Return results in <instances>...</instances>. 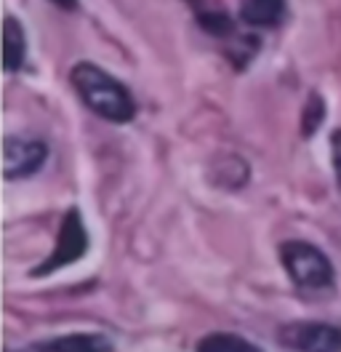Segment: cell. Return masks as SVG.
<instances>
[{
	"mask_svg": "<svg viewBox=\"0 0 341 352\" xmlns=\"http://www.w3.org/2000/svg\"><path fill=\"white\" fill-rule=\"evenodd\" d=\"M69 83L78 91L80 102L102 120L123 126V123H131L139 112L131 88L96 62H78L69 69Z\"/></svg>",
	"mask_w": 341,
	"mask_h": 352,
	"instance_id": "1",
	"label": "cell"
},
{
	"mask_svg": "<svg viewBox=\"0 0 341 352\" xmlns=\"http://www.w3.org/2000/svg\"><path fill=\"white\" fill-rule=\"evenodd\" d=\"M277 254H280V264H283L285 275L291 278V283L298 291L320 294V291H331L336 283L333 262L318 245L307 241H283Z\"/></svg>",
	"mask_w": 341,
	"mask_h": 352,
	"instance_id": "2",
	"label": "cell"
},
{
	"mask_svg": "<svg viewBox=\"0 0 341 352\" xmlns=\"http://www.w3.org/2000/svg\"><path fill=\"white\" fill-rule=\"evenodd\" d=\"M85 254H88V230H85V224H83L80 208L72 206L62 217L56 241H54V251L48 254V259H43V264H38V267L32 270V275H35V278L54 275V272L62 270V267H69V264L80 262Z\"/></svg>",
	"mask_w": 341,
	"mask_h": 352,
	"instance_id": "3",
	"label": "cell"
},
{
	"mask_svg": "<svg viewBox=\"0 0 341 352\" xmlns=\"http://www.w3.org/2000/svg\"><path fill=\"white\" fill-rule=\"evenodd\" d=\"M277 342L291 352H341V326L325 320H291L277 329Z\"/></svg>",
	"mask_w": 341,
	"mask_h": 352,
	"instance_id": "4",
	"label": "cell"
},
{
	"mask_svg": "<svg viewBox=\"0 0 341 352\" xmlns=\"http://www.w3.org/2000/svg\"><path fill=\"white\" fill-rule=\"evenodd\" d=\"M48 163V144L35 136H6L3 139V174L8 182L30 179Z\"/></svg>",
	"mask_w": 341,
	"mask_h": 352,
	"instance_id": "5",
	"label": "cell"
},
{
	"mask_svg": "<svg viewBox=\"0 0 341 352\" xmlns=\"http://www.w3.org/2000/svg\"><path fill=\"white\" fill-rule=\"evenodd\" d=\"M24 352H115V344L104 333H64L35 342Z\"/></svg>",
	"mask_w": 341,
	"mask_h": 352,
	"instance_id": "6",
	"label": "cell"
},
{
	"mask_svg": "<svg viewBox=\"0 0 341 352\" xmlns=\"http://www.w3.org/2000/svg\"><path fill=\"white\" fill-rule=\"evenodd\" d=\"M27 65V32L24 24L14 16L6 14L3 19V67L6 72H19Z\"/></svg>",
	"mask_w": 341,
	"mask_h": 352,
	"instance_id": "7",
	"label": "cell"
},
{
	"mask_svg": "<svg viewBox=\"0 0 341 352\" xmlns=\"http://www.w3.org/2000/svg\"><path fill=\"white\" fill-rule=\"evenodd\" d=\"M288 14V0H243L240 6V19L248 27L272 30L280 27Z\"/></svg>",
	"mask_w": 341,
	"mask_h": 352,
	"instance_id": "8",
	"label": "cell"
},
{
	"mask_svg": "<svg viewBox=\"0 0 341 352\" xmlns=\"http://www.w3.org/2000/svg\"><path fill=\"white\" fill-rule=\"evenodd\" d=\"M197 352H264L261 347H256L254 342H248L240 333H230V331H216L200 339Z\"/></svg>",
	"mask_w": 341,
	"mask_h": 352,
	"instance_id": "9",
	"label": "cell"
},
{
	"mask_svg": "<svg viewBox=\"0 0 341 352\" xmlns=\"http://www.w3.org/2000/svg\"><path fill=\"white\" fill-rule=\"evenodd\" d=\"M197 24L213 35V38H232L234 22L224 14V11H200L197 14Z\"/></svg>",
	"mask_w": 341,
	"mask_h": 352,
	"instance_id": "10",
	"label": "cell"
},
{
	"mask_svg": "<svg viewBox=\"0 0 341 352\" xmlns=\"http://www.w3.org/2000/svg\"><path fill=\"white\" fill-rule=\"evenodd\" d=\"M325 120V102L320 94H309L307 99V107H304V115H301V129H304V136H312L322 126Z\"/></svg>",
	"mask_w": 341,
	"mask_h": 352,
	"instance_id": "11",
	"label": "cell"
},
{
	"mask_svg": "<svg viewBox=\"0 0 341 352\" xmlns=\"http://www.w3.org/2000/svg\"><path fill=\"white\" fill-rule=\"evenodd\" d=\"M331 160H333V171H336V182L341 187V129L331 133Z\"/></svg>",
	"mask_w": 341,
	"mask_h": 352,
	"instance_id": "12",
	"label": "cell"
},
{
	"mask_svg": "<svg viewBox=\"0 0 341 352\" xmlns=\"http://www.w3.org/2000/svg\"><path fill=\"white\" fill-rule=\"evenodd\" d=\"M48 3H54V6L62 8V11H75V8H78V0H48Z\"/></svg>",
	"mask_w": 341,
	"mask_h": 352,
	"instance_id": "13",
	"label": "cell"
}]
</instances>
